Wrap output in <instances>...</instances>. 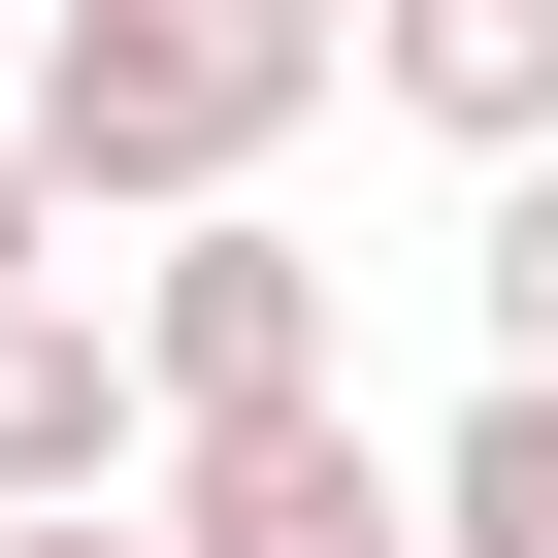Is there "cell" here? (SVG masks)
Instances as JSON below:
<instances>
[{
    "label": "cell",
    "instance_id": "3957f363",
    "mask_svg": "<svg viewBox=\"0 0 558 558\" xmlns=\"http://www.w3.org/2000/svg\"><path fill=\"white\" fill-rule=\"evenodd\" d=\"M132 493H165L132 558H427V525H395V427H362V395H329V427H230V460H132Z\"/></svg>",
    "mask_w": 558,
    "mask_h": 558
},
{
    "label": "cell",
    "instance_id": "277c9868",
    "mask_svg": "<svg viewBox=\"0 0 558 558\" xmlns=\"http://www.w3.org/2000/svg\"><path fill=\"white\" fill-rule=\"evenodd\" d=\"M329 99H395L427 165H558V0H362Z\"/></svg>",
    "mask_w": 558,
    "mask_h": 558
},
{
    "label": "cell",
    "instance_id": "9c48e42d",
    "mask_svg": "<svg viewBox=\"0 0 558 558\" xmlns=\"http://www.w3.org/2000/svg\"><path fill=\"white\" fill-rule=\"evenodd\" d=\"M0 558H132V525H0Z\"/></svg>",
    "mask_w": 558,
    "mask_h": 558
},
{
    "label": "cell",
    "instance_id": "5b68a950",
    "mask_svg": "<svg viewBox=\"0 0 558 558\" xmlns=\"http://www.w3.org/2000/svg\"><path fill=\"white\" fill-rule=\"evenodd\" d=\"M0 525H132V362H99V296H0Z\"/></svg>",
    "mask_w": 558,
    "mask_h": 558
},
{
    "label": "cell",
    "instance_id": "52a82bcc",
    "mask_svg": "<svg viewBox=\"0 0 558 558\" xmlns=\"http://www.w3.org/2000/svg\"><path fill=\"white\" fill-rule=\"evenodd\" d=\"M460 296H493V395H558V165H493V230H460Z\"/></svg>",
    "mask_w": 558,
    "mask_h": 558
},
{
    "label": "cell",
    "instance_id": "7a4b0ae2",
    "mask_svg": "<svg viewBox=\"0 0 558 558\" xmlns=\"http://www.w3.org/2000/svg\"><path fill=\"white\" fill-rule=\"evenodd\" d=\"M99 362H132V460H230V427H329V230H132V296H99Z\"/></svg>",
    "mask_w": 558,
    "mask_h": 558
},
{
    "label": "cell",
    "instance_id": "6da1fadb",
    "mask_svg": "<svg viewBox=\"0 0 558 558\" xmlns=\"http://www.w3.org/2000/svg\"><path fill=\"white\" fill-rule=\"evenodd\" d=\"M296 132H329V0H34V66H0L34 230H230Z\"/></svg>",
    "mask_w": 558,
    "mask_h": 558
},
{
    "label": "cell",
    "instance_id": "ba28073f",
    "mask_svg": "<svg viewBox=\"0 0 558 558\" xmlns=\"http://www.w3.org/2000/svg\"><path fill=\"white\" fill-rule=\"evenodd\" d=\"M0 296H99V263H66V230H34V165H0Z\"/></svg>",
    "mask_w": 558,
    "mask_h": 558
},
{
    "label": "cell",
    "instance_id": "8992f818",
    "mask_svg": "<svg viewBox=\"0 0 558 558\" xmlns=\"http://www.w3.org/2000/svg\"><path fill=\"white\" fill-rule=\"evenodd\" d=\"M395 525H427V558H558V395H460V427L395 460Z\"/></svg>",
    "mask_w": 558,
    "mask_h": 558
}]
</instances>
